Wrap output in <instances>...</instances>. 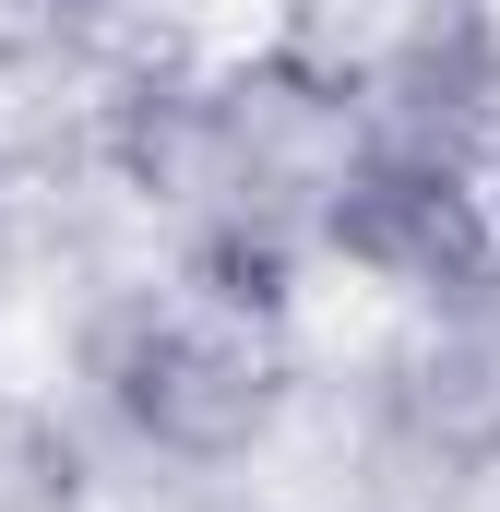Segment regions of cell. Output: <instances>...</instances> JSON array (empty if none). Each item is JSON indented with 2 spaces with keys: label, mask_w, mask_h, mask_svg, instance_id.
<instances>
[{
  "label": "cell",
  "mask_w": 500,
  "mask_h": 512,
  "mask_svg": "<svg viewBox=\"0 0 500 512\" xmlns=\"http://www.w3.org/2000/svg\"><path fill=\"white\" fill-rule=\"evenodd\" d=\"M96 393L143 453L167 465H239L250 441L286 405V322L203 298L191 274L131 298L120 322L96 334Z\"/></svg>",
  "instance_id": "1"
}]
</instances>
